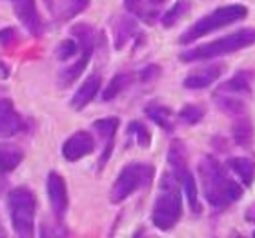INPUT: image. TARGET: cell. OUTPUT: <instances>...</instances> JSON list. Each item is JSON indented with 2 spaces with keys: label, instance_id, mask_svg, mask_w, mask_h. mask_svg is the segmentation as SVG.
I'll use <instances>...</instances> for the list:
<instances>
[{
  "label": "cell",
  "instance_id": "6da1fadb",
  "mask_svg": "<svg viewBox=\"0 0 255 238\" xmlns=\"http://www.w3.org/2000/svg\"><path fill=\"white\" fill-rule=\"evenodd\" d=\"M197 169L201 176L202 195L213 209L224 211L241 200V196L245 193L243 185L237 184L234 178H230L224 165L217 159H213L212 155L202 157Z\"/></svg>",
  "mask_w": 255,
  "mask_h": 238
},
{
  "label": "cell",
  "instance_id": "7a4b0ae2",
  "mask_svg": "<svg viewBox=\"0 0 255 238\" xmlns=\"http://www.w3.org/2000/svg\"><path fill=\"white\" fill-rule=\"evenodd\" d=\"M182 187L173 173H162L151 207V222L159 231H171L182 217Z\"/></svg>",
  "mask_w": 255,
  "mask_h": 238
},
{
  "label": "cell",
  "instance_id": "3957f363",
  "mask_svg": "<svg viewBox=\"0 0 255 238\" xmlns=\"http://www.w3.org/2000/svg\"><path fill=\"white\" fill-rule=\"evenodd\" d=\"M255 44V27H245L237 31L224 35V37L212 40V42L201 44L197 48H191L184 53H181L179 59L182 62H199V60H212L224 57V55H234L241 49H246Z\"/></svg>",
  "mask_w": 255,
  "mask_h": 238
},
{
  "label": "cell",
  "instance_id": "277c9868",
  "mask_svg": "<svg viewBox=\"0 0 255 238\" xmlns=\"http://www.w3.org/2000/svg\"><path fill=\"white\" fill-rule=\"evenodd\" d=\"M246 16H248V7L245 4L221 5L212 13L201 16L195 24H191L186 31L179 37V44H190L193 40L204 38L206 35L217 31V29H223V27L230 26V24L245 20Z\"/></svg>",
  "mask_w": 255,
  "mask_h": 238
},
{
  "label": "cell",
  "instance_id": "5b68a950",
  "mask_svg": "<svg viewBox=\"0 0 255 238\" xmlns=\"http://www.w3.org/2000/svg\"><path fill=\"white\" fill-rule=\"evenodd\" d=\"M11 226L18 237L29 238L35 235V213H37V198L29 187H13L7 193Z\"/></svg>",
  "mask_w": 255,
  "mask_h": 238
},
{
  "label": "cell",
  "instance_id": "8992f818",
  "mask_svg": "<svg viewBox=\"0 0 255 238\" xmlns=\"http://www.w3.org/2000/svg\"><path fill=\"white\" fill-rule=\"evenodd\" d=\"M155 176V167L148 162H129L121 169L110 193L112 204H121L142 187H148Z\"/></svg>",
  "mask_w": 255,
  "mask_h": 238
},
{
  "label": "cell",
  "instance_id": "52a82bcc",
  "mask_svg": "<svg viewBox=\"0 0 255 238\" xmlns=\"http://www.w3.org/2000/svg\"><path fill=\"white\" fill-rule=\"evenodd\" d=\"M71 37H75L80 42V55L79 59L75 60L71 66L64 68L59 75L60 87H69L75 80L80 79V75L84 73V69L88 68V64L91 60L93 49H95V29L86 24V22H79L71 27Z\"/></svg>",
  "mask_w": 255,
  "mask_h": 238
},
{
  "label": "cell",
  "instance_id": "ba28073f",
  "mask_svg": "<svg viewBox=\"0 0 255 238\" xmlns=\"http://www.w3.org/2000/svg\"><path fill=\"white\" fill-rule=\"evenodd\" d=\"M168 164L171 167V173L179 180L182 187V193L186 196L188 204H190L191 211L201 213V202H199V189H197V182L191 175L190 167H188L186 160V148L181 140H173L168 148Z\"/></svg>",
  "mask_w": 255,
  "mask_h": 238
},
{
  "label": "cell",
  "instance_id": "9c48e42d",
  "mask_svg": "<svg viewBox=\"0 0 255 238\" xmlns=\"http://www.w3.org/2000/svg\"><path fill=\"white\" fill-rule=\"evenodd\" d=\"M119 126H121V120L117 117H106V118H99V120L93 122V129L99 133V138L102 140L104 148H102L101 160H99V171H102V167L108 164V160L113 153V146H115V135L119 131Z\"/></svg>",
  "mask_w": 255,
  "mask_h": 238
},
{
  "label": "cell",
  "instance_id": "30bf717a",
  "mask_svg": "<svg viewBox=\"0 0 255 238\" xmlns=\"http://www.w3.org/2000/svg\"><path fill=\"white\" fill-rule=\"evenodd\" d=\"M95 151V138L88 131H77L62 144V157L68 162H77V160L90 157Z\"/></svg>",
  "mask_w": 255,
  "mask_h": 238
},
{
  "label": "cell",
  "instance_id": "8fae6325",
  "mask_svg": "<svg viewBox=\"0 0 255 238\" xmlns=\"http://www.w3.org/2000/svg\"><path fill=\"white\" fill-rule=\"evenodd\" d=\"M48 198H49V206H51V211L57 218H62L68 211L69 206V195H68V187H66V180L51 171L48 175Z\"/></svg>",
  "mask_w": 255,
  "mask_h": 238
},
{
  "label": "cell",
  "instance_id": "7c38bea8",
  "mask_svg": "<svg viewBox=\"0 0 255 238\" xmlns=\"http://www.w3.org/2000/svg\"><path fill=\"white\" fill-rule=\"evenodd\" d=\"M11 2H13L16 18L24 24V27L33 37H40L44 33V22L37 9V2L35 0H11Z\"/></svg>",
  "mask_w": 255,
  "mask_h": 238
},
{
  "label": "cell",
  "instance_id": "4fadbf2b",
  "mask_svg": "<svg viewBox=\"0 0 255 238\" xmlns=\"http://www.w3.org/2000/svg\"><path fill=\"white\" fill-rule=\"evenodd\" d=\"M255 73L250 69H241L234 77H230L226 82L219 85L215 93L221 95H232V96H241V98H248L252 95V87H254Z\"/></svg>",
  "mask_w": 255,
  "mask_h": 238
},
{
  "label": "cell",
  "instance_id": "5bb4252c",
  "mask_svg": "<svg viewBox=\"0 0 255 238\" xmlns=\"http://www.w3.org/2000/svg\"><path fill=\"white\" fill-rule=\"evenodd\" d=\"M0 129H2V138H11L16 137L27 129L26 120L22 118V115L15 109V106L11 104V100L2 98L0 104Z\"/></svg>",
  "mask_w": 255,
  "mask_h": 238
},
{
  "label": "cell",
  "instance_id": "9a60e30c",
  "mask_svg": "<svg viewBox=\"0 0 255 238\" xmlns=\"http://www.w3.org/2000/svg\"><path fill=\"white\" fill-rule=\"evenodd\" d=\"M223 71H224V64L221 62L210 64V66H204V68L197 69V71H191L186 79L182 80V85L186 89H204V87H210L215 80H219Z\"/></svg>",
  "mask_w": 255,
  "mask_h": 238
},
{
  "label": "cell",
  "instance_id": "2e32d148",
  "mask_svg": "<svg viewBox=\"0 0 255 238\" xmlns=\"http://www.w3.org/2000/svg\"><path fill=\"white\" fill-rule=\"evenodd\" d=\"M101 85H102L101 75H97V73L90 75V77L80 84L79 89L75 91V95L71 96V107L77 109V111L84 109V107L97 96V93H99V89H101Z\"/></svg>",
  "mask_w": 255,
  "mask_h": 238
},
{
  "label": "cell",
  "instance_id": "e0dca14e",
  "mask_svg": "<svg viewBox=\"0 0 255 238\" xmlns=\"http://www.w3.org/2000/svg\"><path fill=\"white\" fill-rule=\"evenodd\" d=\"M226 167L234 171L239 176L245 187H250L255 180V160L250 157H232L226 162Z\"/></svg>",
  "mask_w": 255,
  "mask_h": 238
},
{
  "label": "cell",
  "instance_id": "ac0fdd59",
  "mask_svg": "<svg viewBox=\"0 0 255 238\" xmlns=\"http://www.w3.org/2000/svg\"><path fill=\"white\" fill-rule=\"evenodd\" d=\"M213 100L219 106V109L226 115L232 117H243L246 113V102L241 96H232V95H221V93H213Z\"/></svg>",
  "mask_w": 255,
  "mask_h": 238
},
{
  "label": "cell",
  "instance_id": "d6986e66",
  "mask_svg": "<svg viewBox=\"0 0 255 238\" xmlns=\"http://www.w3.org/2000/svg\"><path fill=\"white\" fill-rule=\"evenodd\" d=\"M232 137H234L235 144L241 148H252V144H254V124H252L250 118H246L243 115L239 120H235L234 127H232Z\"/></svg>",
  "mask_w": 255,
  "mask_h": 238
},
{
  "label": "cell",
  "instance_id": "ffe728a7",
  "mask_svg": "<svg viewBox=\"0 0 255 238\" xmlns=\"http://www.w3.org/2000/svg\"><path fill=\"white\" fill-rule=\"evenodd\" d=\"M146 115L151 122H155L159 127H162L164 131H173V122H171V109L162 106L159 102H151L146 106Z\"/></svg>",
  "mask_w": 255,
  "mask_h": 238
},
{
  "label": "cell",
  "instance_id": "44dd1931",
  "mask_svg": "<svg viewBox=\"0 0 255 238\" xmlns=\"http://www.w3.org/2000/svg\"><path fill=\"white\" fill-rule=\"evenodd\" d=\"M193 2L191 0H177L175 4L171 5V9H168L160 18V24L164 27H173L182 20V16H186L190 13Z\"/></svg>",
  "mask_w": 255,
  "mask_h": 238
},
{
  "label": "cell",
  "instance_id": "7402d4cb",
  "mask_svg": "<svg viewBox=\"0 0 255 238\" xmlns=\"http://www.w3.org/2000/svg\"><path fill=\"white\" fill-rule=\"evenodd\" d=\"M131 82H133L131 75H128V73L115 75L112 79V82L108 84V87L104 89V93H102V100L110 102V100H113V98H117L121 93H124V91L131 85Z\"/></svg>",
  "mask_w": 255,
  "mask_h": 238
},
{
  "label": "cell",
  "instance_id": "603a6c76",
  "mask_svg": "<svg viewBox=\"0 0 255 238\" xmlns=\"http://www.w3.org/2000/svg\"><path fill=\"white\" fill-rule=\"evenodd\" d=\"M24 160V153H22L20 148L16 146H7L4 144L2 146V155H0V164H2V173H11L15 171L20 162Z\"/></svg>",
  "mask_w": 255,
  "mask_h": 238
},
{
  "label": "cell",
  "instance_id": "cb8c5ba5",
  "mask_svg": "<svg viewBox=\"0 0 255 238\" xmlns=\"http://www.w3.org/2000/svg\"><path fill=\"white\" fill-rule=\"evenodd\" d=\"M135 31H137V24H135V20L128 18V16H123V18L119 20L117 27H115V49L121 51V49L131 40Z\"/></svg>",
  "mask_w": 255,
  "mask_h": 238
},
{
  "label": "cell",
  "instance_id": "d4e9b609",
  "mask_svg": "<svg viewBox=\"0 0 255 238\" xmlns=\"http://www.w3.org/2000/svg\"><path fill=\"white\" fill-rule=\"evenodd\" d=\"M126 133L135 138L137 146H140V148H144V149L149 148V144H151V133H149V129L144 126L142 122H131V124L128 126Z\"/></svg>",
  "mask_w": 255,
  "mask_h": 238
},
{
  "label": "cell",
  "instance_id": "484cf974",
  "mask_svg": "<svg viewBox=\"0 0 255 238\" xmlns=\"http://www.w3.org/2000/svg\"><path fill=\"white\" fill-rule=\"evenodd\" d=\"M55 53H57V59H59L60 62H66V60L80 55V42L75 37L66 38V40H62V42L57 46V51H55Z\"/></svg>",
  "mask_w": 255,
  "mask_h": 238
},
{
  "label": "cell",
  "instance_id": "4316f807",
  "mask_svg": "<svg viewBox=\"0 0 255 238\" xmlns=\"http://www.w3.org/2000/svg\"><path fill=\"white\" fill-rule=\"evenodd\" d=\"M179 118L181 122H184L186 126H195L204 118V107L197 106V104H186L182 106V109L179 111Z\"/></svg>",
  "mask_w": 255,
  "mask_h": 238
},
{
  "label": "cell",
  "instance_id": "83f0119b",
  "mask_svg": "<svg viewBox=\"0 0 255 238\" xmlns=\"http://www.w3.org/2000/svg\"><path fill=\"white\" fill-rule=\"evenodd\" d=\"M91 0H69L68 7H66V13H64V18H73V16L80 15L82 11H86L90 7Z\"/></svg>",
  "mask_w": 255,
  "mask_h": 238
},
{
  "label": "cell",
  "instance_id": "f1b7e54d",
  "mask_svg": "<svg viewBox=\"0 0 255 238\" xmlns=\"http://www.w3.org/2000/svg\"><path fill=\"white\" fill-rule=\"evenodd\" d=\"M159 75H160V66L149 64V66H146V68L140 71V82H144V84L155 82V80L159 79Z\"/></svg>",
  "mask_w": 255,
  "mask_h": 238
},
{
  "label": "cell",
  "instance_id": "f546056e",
  "mask_svg": "<svg viewBox=\"0 0 255 238\" xmlns=\"http://www.w3.org/2000/svg\"><path fill=\"white\" fill-rule=\"evenodd\" d=\"M146 2H148V0H124V9H126L128 13L142 16L144 9H146V7H144Z\"/></svg>",
  "mask_w": 255,
  "mask_h": 238
},
{
  "label": "cell",
  "instance_id": "4dcf8cb0",
  "mask_svg": "<svg viewBox=\"0 0 255 238\" xmlns=\"http://www.w3.org/2000/svg\"><path fill=\"white\" fill-rule=\"evenodd\" d=\"M254 237H255V231H254Z\"/></svg>",
  "mask_w": 255,
  "mask_h": 238
}]
</instances>
